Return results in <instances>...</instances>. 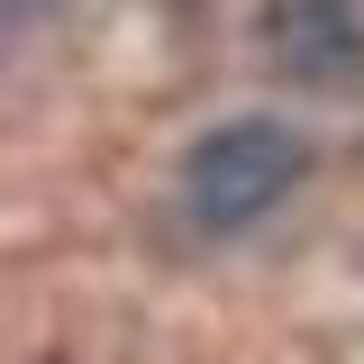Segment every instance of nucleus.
<instances>
[{
  "instance_id": "nucleus-3",
  "label": "nucleus",
  "mask_w": 364,
  "mask_h": 364,
  "mask_svg": "<svg viewBox=\"0 0 364 364\" xmlns=\"http://www.w3.org/2000/svg\"><path fill=\"white\" fill-rule=\"evenodd\" d=\"M37 9H55V0H0V18H37Z\"/></svg>"
},
{
  "instance_id": "nucleus-2",
  "label": "nucleus",
  "mask_w": 364,
  "mask_h": 364,
  "mask_svg": "<svg viewBox=\"0 0 364 364\" xmlns=\"http://www.w3.org/2000/svg\"><path fill=\"white\" fill-rule=\"evenodd\" d=\"M264 55H273V73H291L310 91H337L364 73V9L355 0H273Z\"/></svg>"
},
{
  "instance_id": "nucleus-1",
  "label": "nucleus",
  "mask_w": 364,
  "mask_h": 364,
  "mask_svg": "<svg viewBox=\"0 0 364 364\" xmlns=\"http://www.w3.org/2000/svg\"><path fill=\"white\" fill-rule=\"evenodd\" d=\"M301 173H310V136L291 119H228L182 155V210L210 237H237L264 210H282L301 191Z\"/></svg>"
}]
</instances>
